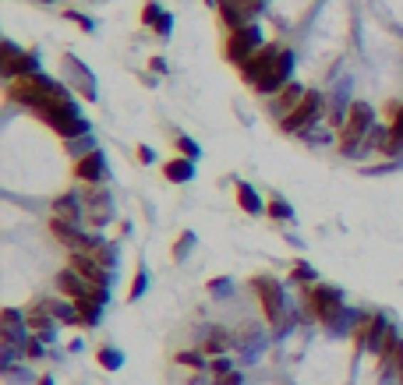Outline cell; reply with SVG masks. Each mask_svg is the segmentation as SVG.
Returning a JSON list of instances; mask_svg holds the SVG:
<instances>
[{"mask_svg":"<svg viewBox=\"0 0 403 385\" xmlns=\"http://www.w3.org/2000/svg\"><path fill=\"white\" fill-rule=\"evenodd\" d=\"M36 117L61 138V131L68 127V124H75L78 117H82V110H78V102L71 96H53V99H46L39 110H36Z\"/></svg>","mask_w":403,"mask_h":385,"instance_id":"10","label":"cell"},{"mask_svg":"<svg viewBox=\"0 0 403 385\" xmlns=\"http://www.w3.org/2000/svg\"><path fill=\"white\" fill-rule=\"evenodd\" d=\"M159 18H163V4H159V0H145V7H142V25L152 28Z\"/></svg>","mask_w":403,"mask_h":385,"instance_id":"32","label":"cell"},{"mask_svg":"<svg viewBox=\"0 0 403 385\" xmlns=\"http://www.w3.org/2000/svg\"><path fill=\"white\" fill-rule=\"evenodd\" d=\"M36 71H43V68H39V57L32 50H21L11 39L0 43V75H4V82H14V78L36 75Z\"/></svg>","mask_w":403,"mask_h":385,"instance_id":"8","label":"cell"},{"mask_svg":"<svg viewBox=\"0 0 403 385\" xmlns=\"http://www.w3.org/2000/svg\"><path fill=\"white\" fill-rule=\"evenodd\" d=\"M209 371H212V379H219V375H226V371H234V368H230L226 357H216V361L209 364Z\"/></svg>","mask_w":403,"mask_h":385,"instance_id":"40","label":"cell"},{"mask_svg":"<svg viewBox=\"0 0 403 385\" xmlns=\"http://www.w3.org/2000/svg\"><path fill=\"white\" fill-rule=\"evenodd\" d=\"M96 149V142H93V135H85V138H75V142H68V152L75 156V159H82V156H89Z\"/></svg>","mask_w":403,"mask_h":385,"instance_id":"33","label":"cell"},{"mask_svg":"<svg viewBox=\"0 0 403 385\" xmlns=\"http://www.w3.org/2000/svg\"><path fill=\"white\" fill-rule=\"evenodd\" d=\"M301 307H304L308 318L329 325L333 332L343 329V325L350 322V315H354V311L343 307V293H340L336 287H325V283H311V287H304L301 290Z\"/></svg>","mask_w":403,"mask_h":385,"instance_id":"1","label":"cell"},{"mask_svg":"<svg viewBox=\"0 0 403 385\" xmlns=\"http://www.w3.org/2000/svg\"><path fill=\"white\" fill-rule=\"evenodd\" d=\"M75 181H82V184H103L106 181V156H103L100 149H93L89 156H82V159H75Z\"/></svg>","mask_w":403,"mask_h":385,"instance_id":"15","label":"cell"},{"mask_svg":"<svg viewBox=\"0 0 403 385\" xmlns=\"http://www.w3.org/2000/svg\"><path fill=\"white\" fill-rule=\"evenodd\" d=\"M291 280H294V283H304V287H311L318 276H315V269H311L308 262H298V265L291 269Z\"/></svg>","mask_w":403,"mask_h":385,"instance_id":"34","label":"cell"},{"mask_svg":"<svg viewBox=\"0 0 403 385\" xmlns=\"http://www.w3.org/2000/svg\"><path fill=\"white\" fill-rule=\"evenodd\" d=\"M174 145H177V152H181L184 159H199V156H202L199 142H195V138H188V135H177V138H174Z\"/></svg>","mask_w":403,"mask_h":385,"instance_id":"31","label":"cell"},{"mask_svg":"<svg viewBox=\"0 0 403 385\" xmlns=\"http://www.w3.org/2000/svg\"><path fill=\"white\" fill-rule=\"evenodd\" d=\"M53 325H57V318H53L43 304H36V307H28V311H25V329H28L32 336H39L43 343L53 336Z\"/></svg>","mask_w":403,"mask_h":385,"instance_id":"18","label":"cell"},{"mask_svg":"<svg viewBox=\"0 0 403 385\" xmlns=\"http://www.w3.org/2000/svg\"><path fill=\"white\" fill-rule=\"evenodd\" d=\"M0 322H4L7 329H21V325H25V311H18V307H4V311H0Z\"/></svg>","mask_w":403,"mask_h":385,"instance_id":"36","label":"cell"},{"mask_svg":"<svg viewBox=\"0 0 403 385\" xmlns=\"http://www.w3.org/2000/svg\"><path fill=\"white\" fill-rule=\"evenodd\" d=\"M145 287H149V273L138 265V273H135V280H131V290H127V300H138V297L145 293Z\"/></svg>","mask_w":403,"mask_h":385,"instance_id":"35","label":"cell"},{"mask_svg":"<svg viewBox=\"0 0 403 385\" xmlns=\"http://www.w3.org/2000/svg\"><path fill=\"white\" fill-rule=\"evenodd\" d=\"M266 7H269V0H219L216 18H219V25H223L226 32H234V28H241V25L258 21V14H262Z\"/></svg>","mask_w":403,"mask_h":385,"instance_id":"9","label":"cell"},{"mask_svg":"<svg viewBox=\"0 0 403 385\" xmlns=\"http://www.w3.org/2000/svg\"><path fill=\"white\" fill-rule=\"evenodd\" d=\"M266 46V39H262V28H258V21H251V25H241V28H234V32H226V39H223V60L226 64H234V68H241L248 57H255L258 50Z\"/></svg>","mask_w":403,"mask_h":385,"instance_id":"4","label":"cell"},{"mask_svg":"<svg viewBox=\"0 0 403 385\" xmlns=\"http://www.w3.org/2000/svg\"><path fill=\"white\" fill-rule=\"evenodd\" d=\"M89 258H96L103 269H110V273L117 269V248H113V244H106V241H103V244L96 248V251H93V255H89Z\"/></svg>","mask_w":403,"mask_h":385,"instance_id":"27","label":"cell"},{"mask_svg":"<svg viewBox=\"0 0 403 385\" xmlns=\"http://www.w3.org/2000/svg\"><path fill=\"white\" fill-rule=\"evenodd\" d=\"M230 343H234V336L230 332H223V329H212L205 339L199 343V350L205 357H219V354H226L230 350Z\"/></svg>","mask_w":403,"mask_h":385,"instance_id":"21","label":"cell"},{"mask_svg":"<svg viewBox=\"0 0 403 385\" xmlns=\"http://www.w3.org/2000/svg\"><path fill=\"white\" fill-rule=\"evenodd\" d=\"M386 332H389V318H386L382 311H357V315H354L350 336H354V347H357L361 354H365V350L379 354Z\"/></svg>","mask_w":403,"mask_h":385,"instance_id":"7","label":"cell"},{"mask_svg":"<svg viewBox=\"0 0 403 385\" xmlns=\"http://www.w3.org/2000/svg\"><path fill=\"white\" fill-rule=\"evenodd\" d=\"M50 212H53V219H64V223L82 226V219H85V201H82L78 191H68V194H61V198H53Z\"/></svg>","mask_w":403,"mask_h":385,"instance_id":"17","label":"cell"},{"mask_svg":"<svg viewBox=\"0 0 403 385\" xmlns=\"http://www.w3.org/2000/svg\"><path fill=\"white\" fill-rule=\"evenodd\" d=\"M230 290V280H212L209 283V293H226Z\"/></svg>","mask_w":403,"mask_h":385,"instance_id":"43","label":"cell"},{"mask_svg":"<svg viewBox=\"0 0 403 385\" xmlns=\"http://www.w3.org/2000/svg\"><path fill=\"white\" fill-rule=\"evenodd\" d=\"M174 361H177V364H188V368H195V371H205V368H209V361H205V354H202L199 347H195V350H181Z\"/></svg>","mask_w":403,"mask_h":385,"instance_id":"28","label":"cell"},{"mask_svg":"<svg viewBox=\"0 0 403 385\" xmlns=\"http://www.w3.org/2000/svg\"><path fill=\"white\" fill-rule=\"evenodd\" d=\"M138 159H142V163H156V152H152L149 145H138Z\"/></svg>","mask_w":403,"mask_h":385,"instance_id":"42","label":"cell"},{"mask_svg":"<svg viewBox=\"0 0 403 385\" xmlns=\"http://www.w3.org/2000/svg\"><path fill=\"white\" fill-rule=\"evenodd\" d=\"M149 68H152L156 75H167V60H163V57H152V60H149Z\"/></svg>","mask_w":403,"mask_h":385,"instance_id":"44","label":"cell"},{"mask_svg":"<svg viewBox=\"0 0 403 385\" xmlns=\"http://www.w3.org/2000/svg\"><path fill=\"white\" fill-rule=\"evenodd\" d=\"M266 212H269L276 223L294 219V209H291V201H283V198H269V201H266Z\"/></svg>","mask_w":403,"mask_h":385,"instance_id":"25","label":"cell"},{"mask_svg":"<svg viewBox=\"0 0 403 385\" xmlns=\"http://www.w3.org/2000/svg\"><path fill=\"white\" fill-rule=\"evenodd\" d=\"M205 4H209V7H219V0H205Z\"/></svg>","mask_w":403,"mask_h":385,"instance_id":"46","label":"cell"},{"mask_svg":"<svg viewBox=\"0 0 403 385\" xmlns=\"http://www.w3.org/2000/svg\"><path fill=\"white\" fill-rule=\"evenodd\" d=\"M251 290H255V297H258L262 315L269 318V325H273L276 332H283V329H287V304H283V287H280V280H273V276H255V280H251Z\"/></svg>","mask_w":403,"mask_h":385,"instance_id":"6","label":"cell"},{"mask_svg":"<svg viewBox=\"0 0 403 385\" xmlns=\"http://www.w3.org/2000/svg\"><path fill=\"white\" fill-rule=\"evenodd\" d=\"M36 385H53V379H50V375H43V379H39Z\"/></svg>","mask_w":403,"mask_h":385,"instance_id":"45","label":"cell"},{"mask_svg":"<svg viewBox=\"0 0 403 385\" xmlns=\"http://www.w3.org/2000/svg\"><path fill=\"white\" fill-rule=\"evenodd\" d=\"M372 127H375V110L365 99H354L350 113H347V120L340 127V138H336L340 156H361L365 152V138H368Z\"/></svg>","mask_w":403,"mask_h":385,"instance_id":"3","label":"cell"},{"mask_svg":"<svg viewBox=\"0 0 403 385\" xmlns=\"http://www.w3.org/2000/svg\"><path fill=\"white\" fill-rule=\"evenodd\" d=\"M304 93H308V89H304L301 82L283 85V89L273 96V102H269V106H273V113H276V120H283V117H287V113H291V110H294V106L304 99Z\"/></svg>","mask_w":403,"mask_h":385,"instance_id":"19","label":"cell"},{"mask_svg":"<svg viewBox=\"0 0 403 385\" xmlns=\"http://www.w3.org/2000/svg\"><path fill=\"white\" fill-rule=\"evenodd\" d=\"M280 53H283V46H280V43H266L255 57H248V60L237 68L241 82H244L248 89H255V85H258V82L273 71V64H276V57H280Z\"/></svg>","mask_w":403,"mask_h":385,"instance_id":"11","label":"cell"},{"mask_svg":"<svg viewBox=\"0 0 403 385\" xmlns=\"http://www.w3.org/2000/svg\"><path fill=\"white\" fill-rule=\"evenodd\" d=\"M64 18H68V21H75L78 28H85V32H93V28H96V21H93L89 14H82V11H64Z\"/></svg>","mask_w":403,"mask_h":385,"instance_id":"38","label":"cell"},{"mask_svg":"<svg viewBox=\"0 0 403 385\" xmlns=\"http://www.w3.org/2000/svg\"><path fill=\"white\" fill-rule=\"evenodd\" d=\"M96 361H100L103 368H106V371H117V368L124 364V354H120V350H113V347H100Z\"/></svg>","mask_w":403,"mask_h":385,"instance_id":"29","label":"cell"},{"mask_svg":"<svg viewBox=\"0 0 403 385\" xmlns=\"http://www.w3.org/2000/svg\"><path fill=\"white\" fill-rule=\"evenodd\" d=\"M325 110H329V99L322 96V93H304V99L280 120V131L283 135H304L308 127H315L322 117H325Z\"/></svg>","mask_w":403,"mask_h":385,"instance_id":"5","label":"cell"},{"mask_svg":"<svg viewBox=\"0 0 403 385\" xmlns=\"http://www.w3.org/2000/svg\"><path fill=\"white\" fill-rule=\"evenodd\" d=\"M39 4H53V0H39Z\"/></svg>","mask_w":403,"mask_h":385,"instance_id":"47","label":"cell"},{"mask_svg":"<svg viewBox=\"0 0 403 385\" xmlns=\"http://www.w3.org/2000/svg\"><path fill=\"white\" fill-rule=\"evenodd\" d=\"M50 233H53L64 248H71V251H75V244H78V237H82V226H75V223H64V219H53V216H50Z\"/></svg>","mask_w":403,"mask_h":385,"instance_id":"24","label":"cell"},{"mask_svg":"<svg viewBox=\"0 0 403 385\" xmlns=\"http://www.w3.org/2000/svg\"><path fill=\"white\" fill-rule=\"evenodd\" d=\"M192 248H195V233L188 230V233H181V241H177V248H174V258L181 262V258H184V255H188Z\"/></svg>","mask_w":403,"mask_h":385,"instance_id":"39","label":"cell"},{"mask_svg":"<svg viewBox=\"0 0 403 385\" xmlns=\"http://www.w3.org/2000/svg\"><path fill=\"white\" fill-rule=\"evenodd\" d=\"M294 64H298L294 50H291V46H283V53L276 57L273 71H269V75H266V78L255 85V93H258V96H269V99H273L276 93H280V89H283V85H291V82H294Z\"/></svg>","mask_w":403,"mask_h":385,"instance_id":"12","label":"cell"},{"mask_svg":"<svg viewBox=\"0 0 403 385\" xmlns=\"http://www.w3.org/2000/svg\"><path fill=\"white\" fill-rule=\"evenodd\" d=\"M386 113H389V135L403 142V102H389Z\"/></svg>","mask_w":403,"mask_h":385,"instance_id":"30","label":"cell"},{"mask_svg":"<svg viewBox=\"0 0 403 385\" xmlns=\"http://www.w3.org/2000/svg\"><path fill=\"white\" fill-rule=\"evenodd\" d=\"M75 307H78V318H82V329H96L103 318V304L100 300H93V297H78L75 300Z\"/></svg>","mask_w":403,"mask_h":385,"instance_id":"23","label":"cell"},{"mask_svg":"<svg viewBox=\"0 0 403 385\" xmlns=\"http://www.w3.org/2000/svg\"><path fill=\"white\" fill-rule=\"evenodd\" d=\"M53 96H71V93H68L64 82H53V78L43 75V71H36V75H21V78L7 82V99L18 102V106H25V110H32V113Z\"/></svg>","mask_w":403,"mask_h":385,"instance_id":"2","label":"cell"},{"mask_svg":"<svg viewBox=\"0 0 403 385\" xmlns=\"http://www.w3.org/2000/svg\"><path fill=\"white\" fill-rule=\"evenodd\" d=\"M163 177H167L170 184H188V181L195 177V159H184V156H177V159L163 163Z\"/></svg>","mask_w":403,"mask_h":385,"instance_id":"20","label":"cell"},{"mask_svg":"<svg viewBox=\"0 0 403 385\" xmlns=\"http://www.w3.org/2000/svg\"><path fill=\"white\" fill-rule=\"evenodd\" d=\"M64 68H68V82H71V89L78 93L82 99H96V78L89 75V68L75 57V53H64Z\"/></svg>","mask_w":403,"mask_h":385,"instance_id":"14","label":"cell"},{"mask_svg":"<svg viewBox=\"0 0 403 385\" xmlns=\"http://www.w3.org/2000/svg\"><path fill=\"white\" fill-rule=\"evenodd\" d=\"M82 201H85V223L89 226H106L113 219V198L106 191V184H85L82 191Z\"/></svg>","mask_w":403,"mask_h":385,"instance_id":"13","label":"cell"},{"mask_svg":"<svg viewBox=\"0 0 403 385\" xmlns=\"http://www.w3.org/2000/svg\"><path fill=\"white\" fill-rule=\"evenodd\" d=\"M216 385H241V371H226V375H219Z\"/></svg>","mask_w":403,"mask_h":385,"instance_id":"41","label":"cell"},{"mask_svg":"<svg viewBox=\"0 0 403 385\" xmlns=\"http://www.w3.org/2000/svg\"><path fill=\"white\" fill-rule=\"evenodd\" d=\"M237 205H241L248 216H258V212H266V201H262V194L255 191L251 184H244V181H237Z\"/></svg>","mask_w":403,"mask_h":385,"instance_id":"22","label":"cell"},{"mask_svg":"<svg viewBox=\"0 0 403 385\" xmlns=\"http://www.w3.org/2000/svg\"><path fill=\"white\" fill-rule=\"evenodd\" d=\"M18 354H21L25 361H36V357H43V339L28 332V336H25V339L18 343Z\"/></svg>","mask_w":403,"mask_h":385,"instance_id":"26","label":"cell"},{"mask_svg":"<svg viewBox=\"0 0 403 385\" xmlns=\"http://www.w3.org/2000/svg\"><path fill=\"white\" fill-rule=\"evenodd\" d=\"M152 32H156V39H167V36L174 32V14H170V11H163V18L152 25Z\"/></svg>","mask_w":403,"mask_h":385,"instance_id":"37","label":"cell"},{"mask_svg":"<svg viewBox=\"0 0 403 385\" xmlns=\"http://www.w3.org/2000/svg\"><path fill=\"white\" fill-rule=\"evenodd\" d=\"M68 265H71L85 283H93V287H106V283H110V269H103L96 258H89V255H82V251H71Z\"/></svg>","mask_w":403,"mask_h":385,"instance_id":"16","label":"cell"}]
</instances>
